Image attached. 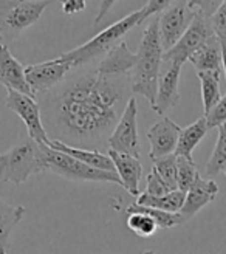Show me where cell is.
I'll return each instance as SVG.
<instances>
[{"label": "cell", "instance_id": "6da1fadb", "mask_svg": "<svg viewBox=\"0 0 226 254\" xmlns=\"http://www.w3.org/2000/svg\"><path fill=\"white\" fill-rule=\"evenodd\" d=\"M76 70L48 93L39 96L50 139L99 150L133 96L130 76H110L95 65Z\"/></svg>", "mask_w": 226, "mask_h": 254}, {"label": "cell", "instance_id": "7a4b0ae2", "mask_svg": "<svg viewBox=\"0 0 226 254\" xmlns=\"http://www.w3.org/2000/svg\"><path fill=\"white\" fill-rule=\"evenodd\" d=\"M165 48L161 44L158 31V16L149 23L143 31L140 45L136 50L135 67L130 74L132 93L144 96L152 106L157 96L158 76L161 70V61Z\"/></svg>", "mask_w": 226, "mask_h": 254}, {"label": "cell", "instance_id": "3957f363", "mask_svg": "<svg viewBox=\"0 0 226 254\" xmlns=\"http://www.w3.org/2000/svg\"><path fill=\"white\" fill-rule=\"evenodd\" d=\"M144 20H146V14H144L143 8L138 11H133L129 16L119 19L113 25H109L107 28L99 31L95 37H92V39L87 41L85 44L70 50V52L62 53L60 58L68 61L73 68H81L85 65H90L92 62L101 59L109 50L118 45L125 34L132 31L135 27H138L140 23H143Z\"/></svg>", "mask_w": 226, "mask_h": 254}, {"label": "cell", "instance_id": "277c9868", "mask_svg": "<svg viewBox=\"0 0 226 254\" xmlns=\"http://www.w3.org/2000/svg\"><path fill=\"white\" fill-rule=\"evenodd\" d=\"M45 172L42 147L31 136L22 138L6 152L0 154V180L22 185L31 175Z\"/></svg>", "mask_w": 226, "mask_h": 254}, {"label": "cell", "instance_id": "5b68a950", "mask_svg": "<svg viewBox=\"0 0 226 254\" xmlns=\"http://www.w3.org/2000/svg\"><path fill=\"white\" fill-rule=\"evenodd\" d=\"M41 147H42V160H44L45 172H52L71 182L113 183L121 186V180L116 172L92 168L89 164L65 154V152L56 150L44 143H41Z\"/></svg>", "mask_w": 226, "mask_h": 254}, {"label": "cell", "instance_id": "8992f818", "mask_svg": "<svg viewBox=\"0 0 226 254\" xmlns=\"http://www.w3.org/2000/svg\"><path fill=\"white\" fill-rule=\"evenodd\" d=\"M52 0H0V41H17L41 20Z\"/></svg>", "mask_w": 226, "mask_h": 254}, {"label": "cell", "instance_id": "52a82bcc", "mask_svg": "<svg viewBox=\"0 0 226 254\" xmlns=\"http://www.w3.org/2000/svg\"><path fill=\"white\" fill-rule=\"evenodd\" d=\"M184 62L180 59H175L170 56H166L163 53L161 61V70L158 76V85H157V96L154 104L150 106L158 115H165L170 109L177 107L181 95H180V74Z\"/></svg>", "mask_w": 226, "mask_h": 254}, {"label": "cell", "instance_id": "ba28073f", "mask_svg": "<svg viewBox=\"0 0 226 254\" xmlns=\"http://www.w3.org/2000/svg\"><path fill=\"white\" fill-rule=\"evenodd\" d=\"M109 150H116L121 154H129L141 158V143L138 133V104L132 96L127 106L115 126V129L107 139Z\"/></svg>", "mask_w": 226, "mask_h": 254}, {"label": "cell", "instance_id": "9c48e42d", "mask_svg": "<svg viewBox=\"0 0 226 254\" xmlns=\"http://www.w3.org/2000/svg\"><path fill=\"white\" fill-rule=\"evenodd\" d=\"M197 16V11L191 6L189 0H175L158 16V31L165 52L172 48L180 37L189 28Z\"/></svg>", "mask_w": 226, "mask_h": 254}, {"label": "cell", "instance_id": "30bf717a", "mask_svg": "<svg viewBox=\"0 0 226 254\" xmlns=\"http://www.w3.org/2000/svg\"><path fill=\"white\" fill-rule=\"evenodd\" d=\"M6 109L14 112L16 115L27 126L28 136L36 139L37 143H50V136L45 130L41 104L31 95H25L12 88H6Z\"/></svg>", "mask_w": 226, "mask_h": 254}, {"label": "cell", "instance_id": "8fae6325", "mask_svg": "<svg viewBox=\"0 0 226 254\" xmlns=\"http://www.w3.org/2000/svg\"><path fill=\"white\" fill-rule=\"evenodd\" d=\"M71 70V64L57 56L52 61L27 65L25 67V78L30 85L31 95L34 98H39L59 85Z\"/></svg>", "mask_w": 226, "mask_h": 254}, {"label": "cell", "instance_id": "7c38bea8", "mask_svg": "<svg viewBox=\"0 0 226 254\" xmlns=\"http://www.w3.org/2000/svg\"><path fill=\"white\" fill-rule=\"evenodd\" d=\"M212 36H217V34L214 28H212L211 17H205L197 12L195 19L189 25V28L186 30V33L180 37V41L172 48L166 50L165 55L186 62L192 55L194 50H197L203 42L211 39Z\"/></svg>", "mask_w": 226, "mask_h": 254}, {"label": "cell", "instance_id": "4fadbf2b", "mask_svg": "<svg viewBox=\"0 0 226 254\" xmlns=\"http://www.w3.org/2000/svg\"><path fill=\"white\" fill-rule=\"evenodd\" d=\"M181 127L175 124L169 117H163L147 130V141L150 144L149 158L157 160L175 154V147L178 143Z\"/></svg>", "mask_w": 226, "mask_h": 254}, {"label": "cell", "instance_id": "5bb4252c", "mask_svg": "<svg viewBox=\"0 0 226 254\" xmlns=\"http://www.w3.org/2000/svg\"><path fill=\"white\" fill-rule=\"evenodd\" d=\"M219 194V185L212 179L198 177L197 182L186 190L184 203L180 209L183 223L189 222L211 201H214Z\"/></svg>", "mask_w": 226, "mask_h": 254}, {"label": "cell", "instance_id": "9a60e30c", "mask_svg": "<svg viewBox=\"0 0 226 254\" xmlns=\"http://www.w3.org/2000/svg\"><path fill=\"white\" fill-rule=\"evenodd\" d=\"M109 155L115 164V171L121 180V186L133 197L140 194V182L143 177V163L141 158L121 154L116 150H109Z\"/></svg>", "mask_w": 226, "mask_h": 254}, {"label": "cell", "instance_id": "2e32d148", "mask_svg": "<svg viewBox=\"0 0 226 254\" xmlns=\"http://www.w3.org/2000/svg\"><path fill=\"white\" fill-rule=\"evenodd\" d=\"M135 61H136V53L130 52L127 42L121 41L118 45L109 50V52L95 64V67L104 74L130 76L135 67Z\"/></svg>", "mask_w": 226, "mask_h": 254}, {"label": "cell", "instance_id": "e0dca14e", "mask_svg": "<svg viewBox=\"0 0 226 254\" xmlns=\"http://www.w3.org/2000/svg\"><path fill=\"white\" fill-rule=\"evenodd\" d=\"M0 84L5 85V88L31 95L30 85L25 78V67L12 56L8 44L3 42H0Z\"/></svg>", "mask_w": 226, "mask_h": 254}, {"label": "cell", "instance_id": "ac0fdd59", "mask_svg": "<svg viewBox=\"0 0 226 254\" xmlns=\"http://www.w3.org/2000/svg\"><path fill=\"white\" fill-rule=\"evenodd\" d=\"M48 146L56 149V150L65 152V154L71 155L73 158H76V160H79V161H82L85 164H89V166H92V168L116 172L115 171V164H113L110 155L103 154L101 150L87 149V147H76V146H71V144H68L65 141H60V139H50Z\"/></svg>", "mask_w": 226, "mask_h": 254}, {"label": "cell", "instance_id": "d6986e66", "mask_svg": "<svg viewBox=\"0 0 226 254\" xmlns=\"http://www.w3.org/2000/svg\"><path fill=\"white\" fill-rule=\"evenodd\" d=\"M189 61L195 71H223L222 67V48L217 36L203 42L189 56Z\"/></svg>", "mask_w": 226, "mask_h": 254}, {"label": "cell", "instance_id": "ffe728a7", "mask_svg": "<svg viewBox=\"0 0 226 254\" xmlns=\"http://www.w3.org/2000/svg\"><path fill=\"white\" fill-rule=\"evenodd\" d=\"M25 208L20 205H9L0 197V254H9L11 236L16 226L22 222Z\"/></svg>", "mask_w": 226, "mask_h": 254}, {"label": "cell", "instance_id": "44dd1931", "mask_svg": "<svg viewBox=\"0 0 226 254\" xmlns=\"http://www.w3.org/2000/svg\"><path fill=\"white\" fill-rule=\"evenodd\" d=\"M208 124H206V118H198L197 121H194L191 126L184 127L180 132L178 136V143L177 147H175V155L177 157H186V158H192V152L194 149L202 143V139L206 136L208 133Z\"/></svg>", "mask_w": 226, "mask_h": 254}, {"label": "cell", "instance_id": "7402d4cb", "mask_svg": "<svg viewBox=\"0 0 226 254\" xmlns=\"http://www.w3.org/2000/svg\"><path fill=\"white\" fill-rule=\"evenodd\" d=\"M186 192L180 189L170 190V192L165 195H149L146 192H140L136 197L138 205H144L150 208H157L163 211H169V212H180L183 203H184Z\"/></svg>", "mask_w": 226, "mask_h": 254}, {"label": "cell", "instance_id": "603a6c76", "mask_svg": "<svg viewBox=\"0 0 226 254\" xmlns=\"http://www.w3.org/2000/svg\"><path fill=\"white\" fill-rule=\"evenodd\" d=\"M223 71H197V76L200 79V88H202V101H203V110L205 115L211 112L220 98V81H222Z\"/></svg>", "mask_w": 226, "mask_h": 254}, {"label": "cell", "instance_id": "cb8c5ba5", "mask_svg": "<svg viewBox=\"0 0 226 254\" xmlns=\"http://www.w3.org/2000/svg\"><path fill=\"white\" fill-rule=\"evenodd\" d=\"M217 129H219L217 143L205 168V174L208 179H214L219 172H222L223 166L226 164V123L220 124Z\"/></svg>", "mask_w": 226, "mask_h": 254}, {"label": "cell", "instance_id": "d4e9b609", "mask_svg": "<svg viewBox=\"0 0 226 254\" xmlns=\"http://www.w3.org/2000/svg\"><path fill=\"white\" fill-rule=\"evenodd\" d=\"M125 211L146 212L157 222V226L161 228V230H170L173 226L183 225V219H181L180 212H169V211H163V209L150 208V206H144V205H138V203H133V205H130Z\"/></svg>", "mask_w": 226, "mask_h": 254}, {"label": "cell", "instance_id": "484cf974", "mask_svg": "<svg viewBox=\"0 0 226 254\" xmlns=\"http://www.w3.org/2000/svg\"><path fill=\"white\" fill-rule=\"evenodd\" d=\"M127 212V219H125V225L127 228L140 237H150L154 236L158 230L157 222L141 211H125Z\"/></svg>", "mask_w": 226, "mask_h": 254}, {"label": "cell", "instance_id": "4316f807", "mask_svg": "<svg viewBox=\"0 0 226 254\" xmlns=\"http://www.w3.org/2000/svg\"><path fill=\"white\" fill-rule=\"evenodd\" d=\"M152 169L161 177L170 190L178 189L177 188V155L170 154L166 157H161L152 161Z\"/></svg>", "mask_w": 226, "mask_h": 254}, {"label": "cell", "instance_id": "83f0119b", "mask_svg": "<svg viewBox=\"0 0 226 254\" xmlns=\"http://www.w3.org/2000/svg\"><path fill=\"white\" fill-rule=\"evenodd\" d=\"M200 177V172L192 158L177 157V188L180 190L189 189Z\"/></svg>", "mask_w": 226, "mask_h": 254}, {"label": "cell", "instance_id": "f1b7e54d", "mask_svg": "<svg viewBox=\"0 0 226 254\" xmlns=\"http://www.w3.org/2000/svg\"><path fill=\"white\" fill-rule=\"evenodd\" d=\"M205 118H206V124L209 130L226 123V95L220 98L219 103L211 109L208 115H205Z\"/></svg>", "mask_w": 226, "mask_h": 254}, {"label": "cell", "instance_id": "f546056e", "mask_svg": "<svg viewBox=\"0 0 226 254\" xmlns=\"http://www.w3.org/2000/svg\"><path fill=\"white\" fill-rule=\"evenodd\" d=\"M146 194L149 195H165L168 192H170L169 186L161 180V177L154 171L150 169L149 175L146 177Z\"/></svg>", "mask_w": 226, "mask_h": 254}, {"label": "cell", "instance_id": "4dcf8cb0", "mask_svg": "<svg viewBox=\"0 0 226 254\" xmlns=\"http://www.w3.org/2000/svg\"><path fill=\"white\" fill-rule=\"evenodd\" d=\"M225 0H189L191 6L205 17H211Z\"/></svg>", "mask_w": 226, "mask_h": 254}, {"label": "cell", "instance_id": "1f68e13d", "mask_svg": "<svg viewBox=\"0 0 226 254\" xmlns=\"http://www.w3.org/2000/svg\"><path fill=\"white\" fill-rule=\"evenodd\" d=\"M211 23L219 37L222 36L226 37V0L217 8L214 14L211 16Z\"/></svg>", "mask_w": 226, "mask_h": 254}, {"label": "cell", "instance_id": "d6a6232c", "mask_svg": "<svg viewBox=\"0 0 226 254\" xmlns=\"http://www.w3.org/2000/svg\"><path fill=\"white\" fill-rule=\"evenodd\" d=\"M57 2L65 16H74L85 9L89 0H57Z\"/></svg>", "mask_w": 226, "mask_h": 254}, {"label": "cell", "instance_id": "836d02e7", "mask_svg": "<svg viewBox=\"0 0 226 254\" xmlns=\"http://www.w3.org/2000/svg\"><path fill=\"white\" fill-rule=\"evenodd\" d=\"M172 2L175 0H147V3L143 6V11L146 14V19L152 17V16H157L163 9H166Z\"/></svg>", "mask_w": 226, "mask_h": 254}, {"label": "cell", "instance_id": "e575fe53", "mask_svg": "<svg viewBox=\"0 0 226 254\" xmlns=\"http://www.w3.org/2000/svg\"><path fill=\"white\" fill-rule=\"evenodd\" d=\"M118 2H119V0H99V9H98V14H96V17L93 20L95 27H98V25L104 20V17L110 12V9L115 6Z\"/></svg>", "mask_w": 226, "mask_h": 254}, {"label": "cell", "instance_id": "d590c367", "mask_svg": "<svg viewBox=\"0 0 226 254\" xmlns=\"http://www.w3.org/2000/svg\"><path fill=\"white\" fill-rule=\"evenodd\" d=\"M219 41H220V48H222V67H223L225 79H226V37L222 36V37H219Z\"/></svg>", "mask_w": 226, "mask_h": 254}, {"label": "cell", "instance_id": "8d00e7d4", "mask_svg": "<svg viewBox=\"0 0 226 254\" xmlns=\"http://www.w3.org/2000/svg\"><path fill=\"white\" fill-rule=\"evenodd\" d=\"M222 172L225 174V177H226V164H225V166H223V169H222Z\"/></svg>", "mask_w": 226, "mask_h": 254}, {"label": "cell", "instance_id": "74e56055", "mask_svg": "<svg viewBox=\"0 0 226 254\" xmlns=\"http://www.w3.org/2000/svg\"><path fill=\"white\" fill-rule=\"evenodd\" d=\"M143 254H155L154 251H146V253H143Z\"/></svg>", "mask_w": 226, "mask_h": 254}]
</instances>
